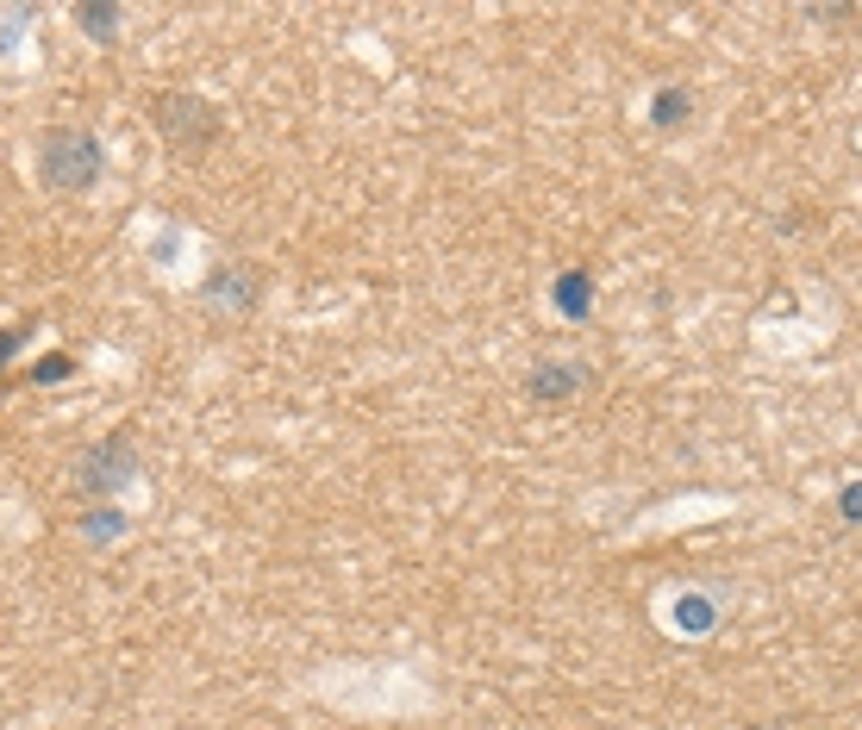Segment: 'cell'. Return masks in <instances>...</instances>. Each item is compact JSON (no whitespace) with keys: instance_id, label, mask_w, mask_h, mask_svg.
Instances as JSON below:
<instances>
[{"instance_id":"6da1fadb","label":"cell","mask_w":862,"mask_h":730,"mask_svg":"<svg viewBox=\"0 0 862 730\" xmlns=\"http://www.w3.org/2000/svg\"><path fill=\"white\" fill-rule=\"evenodd\" d=\"M107 169V151L94 131H75V126H57L38 138V175L50 193H88Z\"/></svg>"},{"instance_id":"7a4b0ae2","label":"cell","mask_w":862,"mask_h":730,"mask_svg":"<svg viewBox=\"0 0 862 730\" xmlns=\"http://www.w3.org/2000/svg\"><path fill=\"white\" fill-rule=\"evenodd\" d=\"M151 119H156V131L170 138L175 151H182V144H188V151H200V144H213V138H219V113L207 107L200 94H156Z\"/></svg>"},{"instance_id":"3957f363","label":"cell","mask_w":862,"mask_h":730,"mask_svg":"<svg viewBox=\"0 0 862 730\" xmlns=\"http://www.w3.org/2000/svg\"><path fill=\"white\" fill-rule=\"evenodd\" d=\"M138 474V456H131V437H107L82 456V494L88 499H113L119 487H131Z\"/></svg>"},{"instance_id":"277c9868","label":"cell","mask_w":862,"mask_h":730,"mask_svg":"<svg viewBox=\"0 0 862 730\" xmlns=\"http://www.w3.org/2000/svg\"><path fill=\"white\" fill-rule=\"evenodd\" d=\"M257 287H263L257 269H213V275H207V301H213L219 313H251V306H257Z\"/></svg>"},{"instance_id":"5b68a950","label":"cell","mask_w":862,"mask_h":730,"mask_svg":"<svg viewBox=\"0 0 862 730\" xmlns=\"http://www.w3.org/2000/svg\"><path fill=\"white\" fill-rule=\"evenodd\" d=\"M557 306L569 313V319H587V306H594V281H587L582 269L557 275Z\"/></svg>"},{"instance_id":"8992f818","label":"cell","mask_w":862,"mask_h":730,"mask_svg":"<svg viewBox=\"0 0 862 730\" xmlns=\"http://www.w3.org/2000/svg\"><path fill=\"white\" fill-rule=\"evenodd\" d=\"M587 381V368H532V393L538 400H562V393H575Z\"/></svg>"},{"instance_id":"52a82bcc","label":"cell","mask_w":862,"mask_h":730,"mask_svg":"<svg viewBox=\"0 0 862 730\" xmlns=\"http://www.w3.org/2000/svg\"><path fill=\"white\" fill-rule=\"evenodd\" d=\"M75 25L94 32V38H113L119 32V7H75Z\"/></svg>"},{"instance_id":"ba28073f","label":"cell","mask_w":862,"mask_h":730,"mask_svg":"<svg viewBox=\"0 0 862 730\" xmlns=\"http://www.w3.org/2000/svg\"><path fill=\"white\" fill-rule=\"evenodd\" d=\"M688 119V94L682 87H663V101H656V126H682Z\"/></svg>"},{"instance_id":"9c48e42d","label":"cell","mask_w":862,"mask_h":730,"mask_svg":"<svg viewBox=\"0 0 862 730\" xmlns=\"http://www.w3.org/2000/svg\"><path fill=\"white\" fill-rule=\"evenodd\" d=\"M32 375H38V381H63V375H69V356H44Z\"/></svg>"},{"instance_id":"30bf717a","label":"cell","mask_w":862,"mask_h":730,"mask_svg":"<svg viewBox=\"0 0 862 730\" xmlns=\"http://www.w3.org/2000/svg\"><path fill=\"white\" fill-rule=\"evenodd\" d=\"M88 538H119V518H113V513L88 518Z\"/></svg>"},{"instance_id":"8fae6325","label":"cell","mask_w":862,"mask_h":730,"mask_svg":"<svg viewBox=\"0 0 862 730\" xmlns=\"http://www.w3.org/2000/svg\"><path fill=\"white\" fill-rule=\"evenodd\" d=\"M13 350H20V331H0V368L13 363Z\"/></svg>"},{"instance_id":"7c38bea8","label":"cell","mask_w":862,"mask_h":730,"mask_svg":"<svg viewBox=\"0 0 862 730\" xmlns=\"http://www.w3.org/2000/svg\"><path fill=\"white\" fill-rule=\"evenodd\" d=\"M843 513L862 518V481H857V487H843Z\"/></svg>"}]
</instances>
